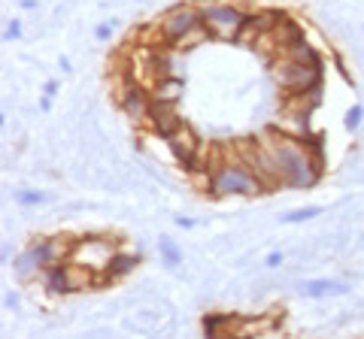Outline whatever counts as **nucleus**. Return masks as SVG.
<instances>
[{
	"mask_svg": "<svg viewBox=\"0 0 364 339\" xmlns=\"http://www.w3.org/2000/svg\"><path fill=\"white\" fill-rule=\"evenodd\" d=\"M158 255L167 267H179L182 264V248L170 240V236H158Z\"/></svg>",
	"mask_w": 364,
	"mask_h": 339,
	"instance_id": "dca6fc26",
	"label": "nucleus"
},
{
	"mask_svg": "<svg viewBox=\"0 0 364 339\" xmlns=\"http://www.w3.org/2000/svg\"><path fill=\"white\" fill-rule=\"evenodd\" d=\"M112 255H116V245H112V240H104V236H82V240L70 243V255H67V261L85 267L95 276L104 279Z\"/></svg>",
	"mask_w": 364,
	"mask_h": 339,
	"instance_id": "0eeeda50",
	"label": "nucleus"
},
{
	"mask_svg": "<svg viewBox=\"0 0 364 339\" xmlns=\"http://www.w3.org/2000/svg\"><path fill=\"white\" fill-rule=\"evenodd\" d=\"M149 88H152V100H158V104H173V106H176L179 100H182V91H186V82H182L176 73H170V76H158Z\"/></svg>",
	"mask_w": 364,
	"mask_h": 339,
	"instance_id": "f8f14e48",
	"label": "nucleus"
},
{
	"mask_svg": "<svg viewBox=\"0 0 364 339\" xmlns=\"http://www.w3.org/2000/svg\"><path fill=\"white\" fill-rule=\"evenodd\" d=\"M273 79H277V85L291 97V94H306V91L322 88L325 73L318 64H306V61L291 58V55H282L277 67H273Z\"/></svg>",
	"mask_w": 364,
	"mask_h": 339,
	"instance_id": "20e7f679",
	"label": "nucleus"
},
{
	"mask_svg": "<svg viewBox=\"0 0 364 339\" xmlns=\"http://www.w3.org/2000/svg\"><path fill=\"white\" fill-rule=\"evenodd\" d=\"M70 255V252H64V248L58 245V236H40L37 243H31L25 252H21L18 257H16V273H18V279H31V276H37V273H43L49 264H55V261H64V257Z\"/></svg>",
	"mask_w": 364,
	"mask_h": 339,
	"instance_id": "423d86ee",
	"label": "nucleus"
},
{
	"mask_svg": "<svg viewBox=\"0 0 364 339\" xmlns=\"http://www.w3.org/2000/svg\"><path fill=\"white\" fill-rule=\"evenodd\" d=\"M52 104H55V97H46V94H43V100H40V109H43V112H52Z\"/></svg>",
	"mask_w": 364,
	"mask_h": 339,
	"instance_id": "cd10ccee",
	"label": "nucleus"
},
{
	"mask_svg": "<svg viewBox=\"0 0 364 339\" xmlns=\"http://www.w3.org/2000/svg\"><path fill=\"white\" fill-rule=\"evenodd\" d=\"M222 327H231V315H225V312L203 315V336H222Z\"/></svg>",
	"mask_w": 364,
	"mask_h": 339,
	"instance_id": "f3484780",
	"label": "nucleus"
},
{
	"mask_svg": "<svg viewBox=\"0 0 364 339\" xmlns=\"http://www.w3.org/2000/svg\"><path fill=\"white\" fill-rule=\"evenodd\" d=\"M116 100H119V106H122L124 116L134 118V121H140V124H146V118H149V109H152V88L149 85H143L140 79L131 76L128 82L119 88Z\"/></svg>",
	"mask_w": 364,
	"mask_h": 339,
	"instance_id": "6e6552de",
	"label": "nucleus"
},
{
	"mask_svg": "<svg viewBox=\"0 0 364 339\" xmlns=\"http://www.w3.org/2000/svg\"><path fill=\"white\" fill-rule=\"evenodd\" d=\"M200 16L213 40H240L249 25V13L234 4H203Z\"/></svg>",
	"mask_w": 364,
	"mask_h": 339,
	"instance_id": "39448f33",
	"label": "nucleus"
},
{
	"mask_svg": "<svg viewBox=\"0 0 364 339\" xmlns=\"http://www.w3.org/2000/svg\"><path fill=\"white\" fill-rule=\"evenodd\" d=\"M143 257L140 255H128V252H116L112 255V261L107 267V273H104V282H119L124 276H131L136 267H140Z\"/></svg>",
	"mask_w": 364,
	"mask_h": 339,
	"instance_id": "4468645a",
	"label": "nucleus"
},
{
	"mask_svg": "<svg viewBox=\"0 0 364 339\" xmlns=\"http://www.w3.org/2000/svg\"><path fill=\"white\" fill-rule=\"evenodd\" d=\"M346 291H349V285L340 279H306V282H301V294L304 297H313V300L337 297V294H346Z\"/></svg>",
	"mask_w": 364,
	"mask_h": 339,
	"instance_id": "ddd939ff",
	"label": "nucleus"
},
{
	"mask_svg": "<svg viewBox=\"0 0 364 339\" xmlns=\"http://www.w3.org/2000/svg\"><path fill=\"white\" fill-rule=\"evenodd\" d=\"M316 216H322V206H304V209H294L289 216H282V224H304V221H313Z\"/></svg>",
	"mask_w": 364,
	"mask_h": 339,
	"instance_id": "6ab92c4d",
	"label": "nucleus"
},
{
	"mask_svg": "<svg viewBox=\"0 0 364 339\" xmlns=\"http://www.w3.org/2000/svg\"><path fill=\"white\" fill-rule=\"evenodd\" d=\"M267 152L277 167V179L286 188H298V191H310L322 182L325 176V157H318L310 145L304 143V137H289V133H277L267 130L264 140Z\"/></svg>",
	"mask_w": 364,
	"mask_h": 339,
	"instance_id": "f257e3e1",
	"label": "nucleus"
},
{
	"mask_svg": "<svg viewBox=\"0 0 364 339\" xmlns=\"http://www.w3.org/2000/svg\"><path fill=\"white\" fill-rule=\"evenodd\" d=\"M210 33L203 28V16H200V6H188V4H179L173 9L158 18V43L167 49H191L188 43L195 40H207Z\"/></svg>",
	"mask_w": 364,
	"mask_h": 339,
	"instance_id": "7ed1b4c3",
	"label": "nucleus"
},
{
	"mask_svg": "<svg viewBox=\"0 0 364 339\" xmlns=\"http://www.w3.org/2000/svg\"><path fill=\"white\" fill-rule=\"evenodd\" d=\"M282 261H286V257H282V252H270V255L264 257V267L277 269V267H282Z\"/></svg>",
	"mask_w": 364,
	"mask_h": 339,
	"instance_id": "b1692460",
	"label": "nucleus"
},
{
	"mask_svg": "<svg viewBox=\"0 0 364 339\" xmlns=\"http://www.w3.org/2000/svg\"><path fill=\"white\" fill-rule=\"evenodd\" d=\"M112 37V21H100V25L95 28V40L97 43H107Z\"/></svg>",
	"mask_w": 364,
	"mask_h": 339,
	"instance_id": "5701e85b",
	"label": "nucleus"
},
{
	"mask_svg": "<svg viewBox=\"0 0 364 339\" xmlns=\"http://www.w3.org/2000/svg\"><path fill=\"white\" fill-rule=\"evenodd\" d=\"M21 9H37V0H21Z\"/></svg>",
	"mask_w": 364,
	"mask_h": 339,
	"instance_id": "c756f323",
	"label": "nucleus"
},
{
	"mask_svg": "<svg viewBox=\"0 0 364 339\" xmlns=\"http://www.w3.org/2000/svg\"><path fill=\"white\" fill-rule=\"evenodd\" d=\"M13 200L18 203V206H40V203H46L49 197L43 194V191H13Z\"/></svg>",
	"mask_w": 364,
	"mask_h": 339,
	"instance_id": "aec40b11",
	"label": "nucleus"
},
{
	"mask_svg": "<svg viewBox=\"0 0 364 339\" xmlns=\"http://www.w3.org/2000/svg\"><path fill=\"white\" fill-rule=\"evenodd\" d=\"M186 118L176 112L173 104H158V100H152V109H149V118H146V128H149L158 140H170L176 130L186 128Z\"/></svg>",
	"mask_w": 364,
	"mask_h": 339,
	"instance_id": "9d476101",
	"label": "nucleus"
},
{
	"mask_svg": "<svg viewBox=\"0 0 364 339\" xmlns=\"http://www.w3.org/2000/svg\"><path fill=\"white\" fill-rule=\"evenodd\" d=\"M21 37V18H6V25H4V40L6 43H13Z\"/></svg>",
	"mask_w": 364,
	"mask_h": 339,
	"instance_id": "4be33fe9",
	"label": "nucleus"
},
{
	"mask_svg": "<svg viewBox=\"0 0 364 339\" xmlns=\"http://www.w3.org/2000/svg\"><path fill=\"white\" fill-rule=\"evenodd\" d=\"M43 288L55 294V297H67V294H76L79 285H76V273H73V264L67 261H55L43 269Z\"/></svg>",
	"mask_w": 364,
	"mask_h": 339,
	"instance_id": "9b49d317",
	"label": "nucleus"
},
{
	"mask_svg": "<svg viewBox=\"0 0 364 339\" xmlns=\"http://www.w3.org/2000/svg\"><path fill=\"white\" fill-rule=\"evenodd\" d=\"M0 261H4V264H9V243H4V245H0Z\"/></svg>",
	"mask_w": 364,
	"mask_h": 339,
	"instance_id": "c85d7f7f",
	"label": "nucleus"
},
{
	"mask_svg": "<svg viewBox=\"0 0 364 339\" xmlns=\"http://www.w3.org/2000/svg\"><path fill=\"white\" fill-rule=\"evenodd\" d=\"M361 118H364V106H361V104H352V106L346 109V118H343V124H346V130H358V124H361Z\"/></svg>",
	"mask_w": 364,
	"mask_h": 339,
	"instance_id": "412c9836",
	"label": "nucleus"
},
{
	"mask_svg": "<svg viewBox=\"0 0 364 339\" xmlns=\"http://www.w3.org/2000/svg\"><path fill=\"white\" fill-rule=\"evenodd\" d=\"M58 88H61V82H58V79H46V85H43V94H46V97H55V94H58Z\"/></svg>",
	"mask_w": 364,
	"mask_h": 339,
	"instance_id": "393cba45",
	"label": "nucleus"
},
{
	"mask_svg": "<svg viewBox=\"0 0 364 339\" xmlns=\"http://www.w3.org/2000/svg\"><path fill=\"white\" fill-rule=\"evenodd\" d=\"M282 55H291V58H298V61H306V64H318V67H322V55H318L306 40L294 43V46H291L289 52H282Z\"/></svg>",
	"mask_w": 364,
	"mask_h": 339,
	"instance_id": "a211bd4d",
	"label": "nucleus"
},
{
	"mask_svg": "<svg viewBox=\"0 0 364 339\" xmlns=\"http://www.w3.org/2000/svg\"><path fill=\"white\" fill-rule=\"evenodd\" d=\"M270 37L277 40V49H279V52H289V49L294 46V43L306 40V37H304V28H301V21H294L291 16H289L286 21H282V25H279L277 30H273Z\"/></svg>",
	"mask_w": 364,
	"mask_h": 339,
	"instance_id": "2eb2a0df",
	"label": "nucleus"
},
{
	"mask_svg": "<svg viewBox=\"0 0 364 339\" xmlns=\"http://www.w3.org/2000/svg\"><path fill=\"white\" fill-rule=\"evenodd\" d=\"M173 221H176V228H182V230H191V228H195V224H198L195 218H186V216H176Z\"/></svg>",
	"mask_w": 364,
	"mask_h": 339,
	"instance_id": "bb28decb",
	"label": "nucleus"
},
{
	"mask_svg": "<svg viewBox=\"0 0 364 339\" xmlns=\"http://www.w3.org/2000/svg\"><path fill=\"white\" fill-rule=\"evenodd\" d=\"M4 306H6V309H18V294L6 291V294H4Z\"/></svg>",
	"mask_w": 364,
	"mask_h": 339,
	"instance_id": "a878e982",
	"label": "nucleus"
},
{
	"mask_svg": "<svg viewBox=\"0 0 364 339\" xmlns=\"http://www.w3.org/2000/svg\"><path fill=\"white\" fill-rule=\"evenodd\" d=\"M261 191H267V185L243 157L240 161H222L210 167L207 173V194L213 197H255Z\"/></svg>",
	"mask_w": 364,
	"mask_h": 339,
	"instance_id": "f03ea898",
	"label": "nucleus"
},
{
	"mask_svg": "<svg viewBox=\"0 0 364 339\" xmlns=\"http://www.w3.org/2000/svg\"><path fill=\"white\" fill-rule=\"evenodd\" d=\"M164 143H167V149L173 152L176 164L186 170V173H198V170H200V152H203V145H200V137L188 128V124L182 130H176L173 137L164 140Z\"/></svg>",
	"mask_w": 364,
	"mask_h": 339,
	"instance_id": "1a4fd4ad",
	"label": "nucleus"
}]
</instances>
